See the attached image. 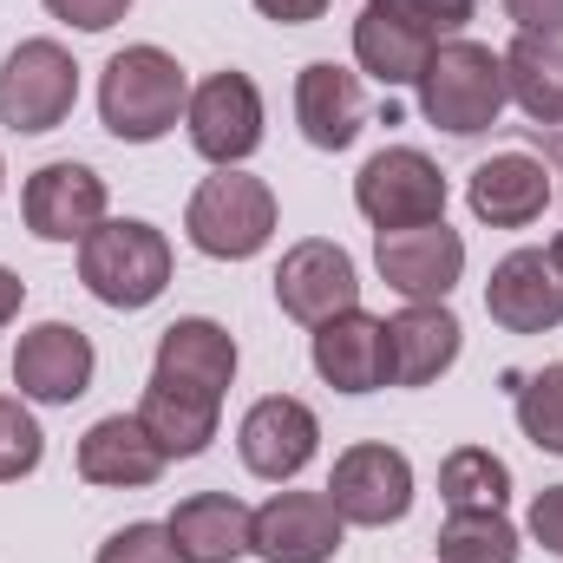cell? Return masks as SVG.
I'll return each instance as SVG.
<instances>
[{
    "instance_id": "1",
    "label": "cell",
    "mask_w": 563,
    "mask_h": 563,
    "mask_svg": "<svg viewBox=\"0 0 563 563\" xmlns=\"http://www.w3.org/2000/svg\"><path fill=\"white\" fill-rule=\"evenodd\" d=\"M420 112L452 132V139H478L498 125V112L511 106V79H505V53L478 46V40H445L432 46V59L420 66Z\"/></svg>"
},
{
    "instance_id": "2",
    "label": "cell",
    "mask_w": 563,
    "mask_h": 563,
    "mask_svg": "<svg viewBox=\"0 0 563 563\" xmlns=\"http://www.w3.org/2000/svg\"><path fill=\"white\" fill-rule=\"evenodd\" d=\"M184 112H190V79H184V66L164 46H125V53L106 59L99 119H106L112 139L151 144V139H164Z\"/></svg>"
},
{
    "instance_id": "3",
    "label": "cell",
    "mask_w": 563,
    "mask_h": 563,
    "mask_svg": "<svg viewBox=\"0 0 563 563\" xmlns=\"http://www.w3.org/2000/svg\"><path fill=\"white\" fill-rule=\"evenodd\" d=\"M79 282L106 308H151L164 295V282H170V243H164V230H151L139 217H106L79 243Z\"/></svg>"
},
{
    "instance_id": "4",
    "label": "cell",
    "mask_w": 563,
    "mask_h": 563,
    "mask_svg": "<svg viewBox=\"0 0 563 563\" xmlns=\"http://www.w3.org/2000/svg\"><path fill=\"white\" fill-rule=\"evenodd\" d=\"M184 230L203 256L217 263H250L269 236H276V190L263 177H243V170H217L190 190V210H184Z\"/></svg>"
},
{
    "instance_id": "5",
    "label": "cell",
    "mask_w": 563,
    "mask_h": 563,
    "mask_svg": "<svg viewBox=\"0 0 563 563\" xmlns=\"http://www.w3.org/2000/svg\"><path fill=\"white\" fill-rule=\"evenodd\" d=\"M79 106V66L59 40H20L0 66V119L13 132H59Z\"/></svg>"
},
{
    "instance_id": "6",
    "label": "cell",
    "mask_w": 563,
    "mask_h": 563,
    "mask_svg": "<svg viewBox=\"0 0 563 563\" xmlns=\"http://www.w3.org/2000/svg\"><path fill=\"white\" fill-rule=\"evenodd\" d=\"M354 203L374 230H420V223H439L445 217V177L439 164L413 151V144H387L361 164L354 177Z\"/></svg>"
},
{
    "instance_id": "7",
    "label": "cell",
    "mask_w": 563,
    "mask_h": 563,
    "mask_svg": "<svg viewBox=\"0 0 563 563\" xmlns=\"http://www.w3.org/2000/svg\"><path fill=\"white\" fill-rule=\"evenodd\" d=\"M328 505L341 511V525H367V531L400 525V518L413 511V465H407V452L374 445V439H367V445H347V452L334 459Z\"/></svg>"
},
{
    "instance_id": "8",
    "label": "cell",
    "mask_w": 563,
    "mask_h": 563,
    "mask_svg": "<svg viewBox=\"0 0 563 563\" xmlns=\"http://www.w3.org/2000/svg\"><path fill=\"white\" fill-rule=\"evenodd\" d=\"M190 144L197 157H210L217 170H236L256 144H263V92L250 73H210L197 92H190Z\"/></svg>"
},
{
    "instance_id": "9",
    "label": "cell",
    "mask_w": 563,
    "mask_h": 563,
    "mask_svg": "<svg viewBox=\"0 0 563 563\" xmlns=\"http://www.w3.org/2000/svg\"><path fill=\"white\" fill-rule=\"evenodd\" d=\"M20 217L40 243H86L106 223V177L92 164H40L20 190Z\"/></svg>"
},
{
    "instance_id": "10",
    "label": "cell",
    "mask_w": 563,
    "mask_h": 563,
    "mask_svg": "<svg viewBox=\"0 0 563 563\" xmlns=\"http://www.w3.org/2000/svg\"><path fill=\"white\" fill-rule=\"evenodd\" d=\"M276 301L282 314H295L301 328H321L347 308H361V276H354V256L328 236H308L282 256L276 269Z\"/></svg>"
},
{
    "instance_id": "11",
    "label": "cell",
    "mask_w": 563,
    "mask_h": 563,
    "mask_svg": "<svg viewBox=\"0 0 563 563\" xmlns=\"http://www.w3.org/2000/svg\"><path fill=\"white\" fill-rule=\"evenodd\" d=\"M92 367H99V354H92L86 328H73V321H40L13 347V387H20V400H40V407H73L92 387Z\"/></svg>"
},
{
    "instance_id": "12",
    "label": "cell",
    "mask_w": 563,
    "mask_h": 563,
    "mask_svg": "<svg viewBox=\"0 0 563 563\" xmlns=\"http://www.w3.org/2000/svg\"><path fill=\"white\" fill-rule=\"evenodd\" d=\"M374 263H380V282L407 301H445L459 276H465V236L439 223H420V230H380L374 243Z\"/></svg>"
},
{
    "instance_id": "13",
    "label": "cell",
    "mask_w": 563,
    "mask_h": 563,
    "mask_svg": "<svg viewBox=\"0 0 563 563\" xmlns=\"http://www.w3.org/2000/svg\"><path fill=\"white\" fill-rule=\"evenodd\" d=\"M341 511L328 492H276L263 511H250V551L263 563H328L341 551Z\"/></svg>"
},
{
    "instance_id": "14",
    "label": "cell",
    "mask_w": 563,
    "mask_h": 563,
    "mask_svg": "<svg viewBox=\"0 0 563 563\" xmlns=\"http://www.w3.org/2000/svg\"><path fill=\"white\" fill-rule=\"evenodd\" d=\"M314 374L334 394H374L394 380V354H387V321L367 308H347L334 321L314 328Z\"/></svg>"
},
{
    "instance_id": "15",
    "label": "cell",
    "mask_w": 563,
    "mask_h": 563,
    "mask_svg": "<svg viewBox=\"0 0 563 563\" xmlns=\"http://www.w3.org/2000/svg\"><path fill=\"white\" fill-rule=\"evenodd\" d=\"M485 314L505 334H544L563 328V282L551 269V250H511L485 282Z\"/></svg>"
},
{
    "instance_id": "16",
    "label": "cell",
    "mask_w": 563,
    "mask_h": 563,
    "mask_svg": "<svg viewBox=\"0 0 563 563\" xmlns=\"http://www.w3.org/2000/svg\"><path fill=\"white\" fill-rule=\"evenodd\" d=\"M551 170H544V157H531V151H498V157H485L478 170H472V184H465V203H472V217L478 223H492V230H525V223H538L544 210H551Z\"/></svg>"
},
{
    "instance_id": "17",
    "label": "cell",
    "mask_w": 563,
    "mask_h": 563,
    "mask_svg": "<svg viewBox=\"0 0 563 563\" xmlns=\"http://www.w3.org/2000/svg\"><path fill=\"white\" fill-rule=\"evenodd\" d=\"M236 445H243V465L256 472V478H295L308 459H314V445H321V420L301 407V400H288V394H269V400H256L243 426H236Z\"/></svg>"
},
{
    "instance_id": "18",
    "label": "cell",
    "mask_w": 563,
    "mask_h": 563,
    "mask_svg": "<svg viewBox=\"0 0 563 563\" xmlns=\"http://www.w3.org/2000/svg\"><path fill=\"white\" fill-rule=\"evenodd\" d=\"M295 125L314 151H347L367 125V92L347 66L334 59H314L295 73Z\"/></svg>"
},
{
    "instance_id": "19",
    "label": "cell",
    "mask_w": 563,
    "mask_h": 563,
    "mask_svg": "<svg viewBox=\"0 0 563 563\" xmlns=\"http://www.w3.org/2000/svg\"><path fill=\"white\" fill-rule=\"evenodd\" d=\"M459 314L445 301H407L387 321V354H394V387H432L452 361H459Z\"/></svg>"
},
{
    "instance_id": "20",
    "label": "cell",
    "mask_w": 563,
    "mask_h": 563,
    "mask_svg": "<svg viewBox=\"0 0 563 563\" xmlns=\"http://www.w3.org/2000/svg\"><path fill=\"white\" fill-rule=\"evenodd\" d=\"M164 465H170V459H164V445L144 432L139 413H112V420H99L79 439V478H86V485L139 492V485H157Z\"/></svg>"
},
{
    "instance_id": "21",
    "label": "cell",
    "mask_w": 563,
    "mask_h": 563,
    "mask_svg": "<svg viewBox=\"0 0 563 563\" xmlns=\"http://www.w3.org/2000/svg\"><path fill=\"white\" fill-rule=\"evenodd\" d=\"M151 374L223 400V387L236 380V341H230V328H217V321H203V314H184V321H170V328L157 334V367H151Z\"/></svg>"
},
{
    "instance_id": "22",
    "label": "cell",
    "mask_w": 563,
    "mask_h": 563,
    "mask_svg": "<svg viewBox=\"0 0 563 563\" xmlns=\"http://www.w3.org/2000/svg\"><path fill=\"white\" fill-rule=\"evenodd\" d=\"M164 531L184 563H236L250 551V505L230 492H197L164 518Z\"/></svg>"
},
{
    "instance_id": "23",
    "label": "cell",
    "mask_w": 563,
    "mask_h": 563,
    "mask_svg": "<svg viewBox=\"0 0 563 563\" xmlns=\"http://www.w3.org/2000/svg\"><path fill=\"white\" fill-rule=\"evenodd\" d=\"M217 413H223L217 394L177 387V380H164V374H151V387H144V400H139V420H144V432L164 445V459H197V452L217 439Z\"/></svg>"
},
{
    "instance_id": "24",
    "label": "cell",
    "mask_w": 563,
    "mask_h": 563,
    "mask_svg": "<svg viewBox=\"0 0 563 563\" xmlns=\"http://www.w3.org/2000/svg\"><path fill=\"white\" fill-rule=\"evenodd\" d=\"M505 79H511V99L538 125H563V26L558 33H518L505 53Z\"/></svg>"
},
{
    "instance_id": "25",
    "label": "cell",
    "mask_w": 563,
    "mask_h": 563,
    "mask_svg": "<svg viewBox=\"0 0 563 563\" xmlns=\"http://www.w3.org/2000/svg\"><path fill=\"white\" fill-rule=\"evenodd\" d=\"M354 59L380 86H413L420 66L432 59V46H426L420 33H407L400 20H387L380 7H361V20H354Z\"/></svg>"
},
{
    "instance_id": "26",
    "label": "cell",
    "mask_w": 563,
    "mask_h": 563,
    "mask_svg": "<svg viewBox=\"0 0 563 563\" xmlns=\"http://www.w3.org/2000/svg\"><path fill=\"white\" fill-rule=\"evenodd\" d=\"M439 498H445V511H505L511 465L498 452H485V445H459L439 465Z\"/></svg>"
},
{
    "instance_id": "27",
    "label": "cell",
    "mask_w": 563,
    "mask_h": 563,
    "mask_svg": "<svg viewBox=\"0 0 563 563\" xmlns=\"http://www.w3.org/2000/svg\"><path fill=\"white\" fill-rule=\"evenodd\" d=\"M439 563H518V531L505 511H452L439 525Z\"/></svg>"
},
{
    "instance_id": "28",
    "label": "cell",
    "mask_w": 563,
    "mask_h": 563,
    "mask_svg": "<svg viewBox=\"0 0 563 563\" xmlns=\"http://www.w3.org/2000/svg\"><path fill=\"white\" fill-rule=\"evenodd\" d=\"M518 426L531 445L563 459V367H538L531 380H518Z\"/></svg>"
},
{
    "instance_id": "29",
    "label": "cell",
    "mask_w": 563,
    "mask_h": 563,
    "mask_svg": "<svg viewBox=\"0 0 563 563\" xmlns=\"http://www.w3.org/2000/svg\"><path fill=\"white\" fill-rule=\"evenodd\" d=\"M367 7H380L387 20H400L407 33H420L426 46L459 40V26L472 20V0H367Z\"/></svg>"
},
{
    "instance_id": "30",
    "label": "cell",
    "mask_w": 563,
    "mask_h": 563,
    "mask_svg": "<svg viewBox=\"0 0 563 563\" xmlns=\"http://www.w3.org/2000/svg\"><path fill=\"white\" fill-rule=\"evenodd\" d=\"M40 452H46V432H40V420H33L20 400H7V394H0V485L26 478V472L40 465Z\"/></svg>"
},
{
    "instance_id": "31",
    "label": "cell",
    "mask_w": 563,
    "mask_h": 563,
    "mask_svg": "<svg viewBox=\"0 0 563 563\" xmlns=\"http://www.w3.org/2000/svg\"><path fill=\"white\" fill-rule=\"evenodd\" d=\"M92 563H184V558H177V544H170L164 525H125V531H112L99 544Z\"/></svg>"
},
{
    "instance_id": "32",
    "label": "cell",
    "mask_w": 563,
    "mask_h": 563,
    "mask_svg": "<svg viewBox=\"0 0 563 563\" xmlns=\"http://www.w3.org/2000/svg\"><path fill=\"white\" fill-rule=\"evenodd\" d=\"M46 13L79 26V33H106V26H119L132 13V0H46Z\"/></svg>"
},
{
    "instance_id": "33",
    "label": "cell",
    "mask_w": 563,
    "mask_h": 563,
    "mask_svg": "<svg viewBox=\"0 0 563 563\" xmlns=\"http://www.w3.org/2000/svg\"><path fill=\"white\" fill-rule=\"evenodd\" d=\"M531 538H538L551 558H563V485L538 492V505H531Z\"/></svg>"
},
{
    "instance_id": "34",
    "label": "cell",
    "mask_w": 563,
    "mask_h": 563,
    "mask_svg": "<svg viewBox=\"0 0 563 563\" xmlns=\"http://www.w3.org/2000/svg\"><path fill=\"white\" fill-rule=\"evenodd\" d=\"M505 13L518 20V33H558L563 0H505Z\"/></svg>"
},
{
    "instance_id": "35",
    "label": "cell",
    "mask_w": 563,
    "mask_h": 563,
    "mask_svg": "<svg viewBox=\"0 0 563 563\" xmlns=\"http://www.w3.org/2000/svg\"><path fill=\"white\" fill-rule=\"evenodd\" d=\"M256 13L276 20V26H308V20L328 13V0H256Z\"/></svg>"
},
{
    "instance_id": "36",
    "label": "cell",
    "mask_w": 563,
    "mask_h": 563,
    "mask_svg": "<svg viewBox=\"0 0 563 563\" xmlns=\"http://www.w3.org/2000/svg\"><path fill=\"white\" fill-rule=\"evenodd\" d=\"M20 301H26V282L13 276V269H0V328L20 314Z\"/></svg>"
},
{
    "instance_id": "37",
    "label": "cell",
    "mask_w": 563,
    "mask_h": 563,
    "mask_svg": "<svg viewBox=\"0 0 563 563\" xmlns=\"http://www.w3.org/2000/svg\"><path fill=\"white\" fill-rule=\"evenodd\" d=\"M551 269H558V282H563V230H558V243H551Z\"/></svg>"
},
{
    "instance_id": "38",
    "label": "cell",
    "mask_w": 563,
    "mask_h": 563,
    "mask_svg": "<svg viewBox=\"0 0 563 563\" xmlns=\"http://www.w3.org/2000/svg\"><path fill=\"white\" fill-rule=\"evenodd\" d=\"M0 184H7V164H0Z\"/></svg>"
}]
</instances>
